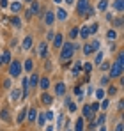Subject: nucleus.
Segmentation results:
<instances>
[{
  "label": "nucleus",
  "mask_w": 124,
  "mask_h": 131,
  "mask_svg": "<svg viewBox=\"0 0 124 131\" xmlns=\"http://www.w3.org/2000/svg\"><path fill=\"white\" fill-rule=\"evenodd\" d=\"M76 131H83V119L76 121Z\"/></svg>",
  "instance_id": "393cba45"
},
{
  "label": "nucleus",
  "mask_w": 124,
  "mask_h": 131,
  "mask_svg": "<svg viewBox=\"0 0 124 131\" xmlns=\"http://www.w3.org/2000/svg\"><path fill=\"white\" fill-rule=\"evenodd\" d=\"M96 97H98V99H103V97H105V92L101 90V89H98V90H96Z\"/></svg>",
  "instance_id": "c85d7f7f"
},
{
  "label": "nucleus",
  "mask_w": 124,
  "mask_h": 131,
  "mask_svg": "<svg viewBox=\"0 0 124 131\" xmlns=\"http://www.w3.org/2000/svg\"><path fill=\"white\" fill-rule=\"evenodd\" d=\"M36 117H37V112H36V108H30V110H28V117H27V119H28L30 122H34V121H36Z\"/></svg>",
  "instance_id": "6e6552de"
},
{
  "label": "nucleus",
  "mask_w": 124,
  "mask_h": 131,
  "mask_svg": "<svg viewBox=\"0 0 124 131\" xmlns=\"http://www.w3.org/2000/svg\"><path fill=\"white\" fill-rule=\"evenodd\" d=\"M44 121H46V117H44V115H39V117H37V122H39V126H43V124H44Z\"/></svg>",
  "instance_id": "2f4dec72"
},
{
  "label": "nucleus",
  "mask_w": 124,
  "mask_h": 131,
  "mask_svg": "<svg viewBox=\"0 0 124 131\" xmlns=\"http://www.w3.org/2000/svg\"><path fill=\"white\" fill-rule=\"evenodd\" d=\"M0 7H7V0H0Z\"/></svg>",
  "instance_id": "79ce46f5"
},
{
  "label": "nucleus",
  "mask_w": 124,
  "mask_h": 131,
  "mask_svg": "<svg viewBox=\"0 0 124 131\" xmlns=\"http://www.w3.org/2000/svg\"><path fill=\"white\" fill-rule=\"evenodd\" d=\"M28 2H34V0H28Z\"/></svg>",
  "instance_id": "8fccbe9b"
},
{
  "label": "nucleus",
  "mask_w": 124,
  "mask_h": 131,
  "mask_svg": "<svg viewBox=\"0 0 124 131\" xmlns=\"http://www.w3.org/2000/svg\"><path fill=\"white\" fill-rule=\"evenodd\" d=\"M37 53H39V57H46V53H48V44L41 43L39 48H37Z\"/></svg>",
  "instance_id": "39448f33"
},
{
  "label": "nucleus",
  "mask_w": 124,
  "mask_h": 131,
  "mask_svg": "<svg viewBox=\"0 0 124 131\" xmlns=\"http://www.w3.org/2000/svg\"><path fill=\"white\" fill-rule=\"evenodd\" d=\"M11 9H13L14 13H18V11L21 9V4H20V2H13V5H11Z\"/></svg>",
  "instance_id": "4be33fe9"
},
{
  "label": "nucleus",
  "mask_w": 124,
  "mask_h": 131,
  "mask_svg": "<svg viewBox=\"0 0 124 131\" xmlns=\"http://www.w3.org/2000/svg\"><path fill=\"white\" fill-rule=\"evenodd\" d=\"M83 53H85V55H90V53H92V46H90V44H85V46H83Z\"/></svg>",
  "instance_id": "b1692460"
},
{
  "label": "nucleus",
  "mask_w": 124,
  "mask_h": 131,
  "mask_svg": "<svg viewBox=\"0 0 124 131\" xmlns=\"http://www.w3.org/2000/svg\"><path fill=\"white\" fill-rule=\"evenodd\" d=\"M105 117H106V115H99V119H98V124H103V122H105Z\"/></svg>",
  "instance_id": "58836bf2"
},
{
  "label": "nucleus",
  "mask_w": 124,
  "mask_h": 131,
  "mask_svg": "<svg viewBox=\"0 0 124 131\" xmlns=\"http://www.w3.org/2000/svg\"><path fill=\"white\" fill-rule=\"evenodd\" d=\"M64 92H66V85H64V83H57L55 94H57V96H64Z\"/></svg>",
  "instance_id": "0eeeda50"
},
{
  "label": "nucleus",
  "mask_w": 124,
  "mask_h": 131,
  "mask_svg": "<svg viewBox=\"0 0 124 131\" xmlns=\"http://www.w3.org/2000/svg\"><path fill=\"white\" fill-rule=\"evenodd\" d=\"M99 131H106V128H105V126H101V128H99Z\"/></svg>",
  "instance_id": "a18cd8bd"
},
{
  "label": "nucleus",
  "mask_w": 124,
  "mask_h": 131,
  "mask_svg": "<svg viewBox=\"0 0 124 131\" xmlns=\"http://www.w3.org/2000/svg\"><path fill=\"white\" fill-rule=\"evenodd\" d=\"M90 110H92V113H94V112H98V110H99V103L96 101V103H94V105L90 106Z\"/></svg>",
  "instance_id": "473e14b6"
},
{
  "label": "nucleus",
  "mask_w": 124,
  "mask_h": 131,
  "mask_svg": "<svg viewBox=\"0 0 124 131\" xmlns=\"http://www.w3.org/2000/svg\"><path fill=\"white\" fill-rule=\"evenodd\" d=\"M66 2H67V4H73V0H66Z\"/></svg>",
  "instance_id": "49530a36"
},
{
  "label": "nucleus",
  "mask_w": 124,
  "mask_h": 131,
  "mask_svg": "<svg viewBox=\"0 0 124 131\" xmlns=\"http://www.w3.org/2000/svg\"><path fill=\"white\" fill-rule=\"evenodd\" d=\"M46 131H53V128H48V129H46Z\"/></svg>",
  "instance_id": "de8ad7c7"
},
{
  "label": "nucleus",
  "mask_w": 124,
  "mask_h": 131,
  "mask_svg": "<svg viewBox=\"0 0 124 131\" xmlns=\"http://www.w3.org/2000/svg\"><path fill=\"white\" fill-rule=\"evenodd\" d=\"M53 46H55V48H60L62 46V36L60 34H57V36L53 37Z\"/></svg>",
  "instance_id": "1a4fd4ad"
},
{
  "label": "nucleus",
  "mask_w": 124,
  "mask_h": 131,
  "mask_svg": "<svg viewBox=\"0 0 124 131\" xmlns=\"http://www.w3.org/2000/svg\"><path fill=\"white\" fill-rule=\"evenodd\" d=\"M62 48V53H60V60H69L71 57H73V53H75V44H71V43H66V44H62L60 46Z\"/></svg>",
  "instance_id": "f03ea898"
},
{
  "label": "nucleus",
  "mask_w": 124,
  "mask_h": 131,
  "mask_svg": "<svg viewBox=\"0 0 124 131\" xmlns=\"http://www.w3.org/2000/svg\"><path fill=\"white\" fill-rule=\"evenodd\" d=\"M90 46H92V51H94V50H99V46H101V44H99V41H98V39H96V41L90 44Z\"/></svg>",
  "instance_id": "7c9ffc66"
},
{
  "label": "nucleus",
  "mask_w": 124,
  "mask_h": 131,
  "mask_svg": "<svg viewBox=\"0 0 124 131\" xmlns=\"http://www.w3.org/2000/svg\"><path fill=\"white\" fill-rule=\"evenodd\" d=\"M20 73H21V64L18 60H13L11 62V67H9V74L13 78H16V76H20Z\"/></svg>",
  "instance_id": "7ed1b4c3"
},
{
  "label": "nucleus",
  "mask_w": 124,
  "mask_h": 131,
  "mask_svg": "<svg viewBox=\"0 0 124 131\" xmlns=\"http://www.w3.org/2000/svg\"><path fill=\"white\" fill-rule=\"evenodd\" d=\"M25 117H27V110L23 108L20 112V115H18V119H16V121H18V122H23V121H25Z\"/></svg>",
  "instance_id": "aec40b11"
},
{
  "label": "nucleus",
  "mask_w": 124,
  "mask_h": 131,
  "mask_svg": "<svg viewBox=\"0 0 124 131\" xmlns=\"http://www.w3.org/2000/svg\"><path fill=\"white\" fill-rule=\"evenodd\" d=\"M48 85H50L48 78H41V82H39V87H41V89H48Z\"/></svg>",
  "instance_id": "412c9836"
},
{
  "label": "nucleus",
  "mask_w": 124,
  "mask_h": 131,
  "mask_svg": "<svg viewBox=\"0 0 124 131\" xmlns=\"http://www.w3.org/2000/svg\"><path fill=\"white\" fill-rule=\"evenodd\" d=\"M98 28H99V27H98V23H94V25H92V27L89 28V32H90V36H92V34H96V32H98Z\"/></svg>",
  "instance_id": "bb28decb"
},
{
  "label": "nucleus",
  "mask_w": 124,
  "mask_h": 131,
  "mask_svg": "<svg viewBox=\"0 0 124 131\" xmlns=\"http://www.w3.org/2000/svg\"><path fill=\"white\" fill-rule=\"evenodd\" d=\"M115 131H122V122H119V124H117V128H115Z\"/></svg>",
  "instance_id": "37998d69"
},
{
  "label": "nucleus",
  "mask_w": 124,
  "mask_h": 131,
  "mask_svg": "<svg viewBox=\"0 0 124 131\" xmlns=\"http://www.w3.org/2000/svg\"><path fill=\"white\" fill-rule=\"evenodd\" d=\"M69 36H71V37H76V36H78V28H73V30L69 32Z\"/></svg>",
  "instance_id": "f704fd0d"
},
{
  "label": "nucleus",
  "mask_w": 124,
  "mask_h": 131,
  "mask_svg": "<svg viewBox=\"0 0 124 131\" xmlns=\"http://www.w3.org/2000/svg\"><path fill=\"white\" fill-rule=\"evenodd\" d=\"M0 117H2L4 121H9V112H7V110H2V113H0Z\"/></svg>",
  "instance_id": "cd10ccee"
},
{
  "label": "nucleus",
  "mask_w": 124,
  "mask_h": 131,
  "mask_svg": "<svg viewBox=\"0 0 124 131\" xmlns=\"http://www.w3.org/2000/svg\"><path fill=\"white\" fill-rule=\"evenodd\" d=\"M106 37H108V39L112 41V39H115V37H117V32H115V30H108V34H106Z\"/></svg>",
  "instance_id": "5701e85b"
},
{
  "label": "nucleus",
  "mask_w": 124,
  "mask_h": 131,
  "mask_svg": "<svg viewBox=\"0 0 124 131\" xmlns=\"http://www.w3.org/2000/svg\"><path fill=\"white\" fill-rule=\"evenodd\" d=\"M67 131H71V129H67Z\"/></svg>",
  "instance_id": "3c124183"
},
{
  "label": "nucleus",
  "mask_w": 124,
  "mask_h": 131,
  "mask_svg": "<svg viewBox=\"0 0 124 131\" xmlns=\"http://www.w3.org/2000/svg\"><path fill=\"white\" fill-rule=\"evenodd\" d=\"M62 122H64V117H62V115H59V128L62 126Z\"/></svg>",
  "instance_id": "c03bdc74"
},
{
  "label": "nucleus",
  "mask_w": 124,
  "mask_h": 131,
  "mask_svg": "<svg viewBox=\"0 0 124 131\" xmlns=\"http://www.w3.org/2000/svg\"><path fill=\"white\" fill-rule=\"evenodd\" d=\"M57 18H59V20H66V18H67V13H66L64 9H59V11H57Z\"/></svg>",
  "instance_id": "f3484780"
},
{
  "label": "nucleus",
  "mask_w": 124,
  "mask_h": 131,
  "mask_svg": "<svg viewBox=\"0 0 124 131\" xmlns=\"http://www.w3.org/2000/svg\"><path fill=\"white\" fill-rule=\"evenodd\" d=\"M101 59H103V53L99 51V53H98V57H96V64H99V62H101Z\"/></svg>",
  "instance_id": "c9c22d12"
},
{
  "label": "nucleus",
  "mask_w": 124,
  "mask_h": 131,
  "mask_svg": "<svg viewBox=\"0 0 124 131\" xmlns=\"http://www.w3.org/2000/svg\"><path fill=\"white\" fill-rule=\"evenodd\" d=\"M2 62H4V64H7V62H11V53H9V51H4V57H2Z\"/></svg>",
  "instance_id": "6ab92c4d"
},
{
  "label": "nucleus",
  "mask_w": 124,
  "mask_h": 131,
  "mask_svg": "<svg viewBox=\"0 0 124 131\" xmlns=\"http://www.w3.org/2000/svg\"><path fill=\"white\" fill-rule=\"evenodd\" d=\"M23 50H30V48H32V37H30V36H27V37H25V39H23Z\"/></svg>",
  "instance_id": "423d86ee"
},
{
  "label": "nucleus",
  "mask_w": 124,
  "mask_h": 131,
  "mask_svg": "<svg viewBox=\"0 0 124 131\" xmlns=\"http://www.w3.org/2000/svg\"><path fill=\"white\" fill-rule=\"evenodd\" d=\"M53 21H55V16H53V13H46V18H44V23H46V25H51Z\"/></svg>",
  "instance_id": "9d476101"
},
{
  "label": "nucleus",
  "mask_w": 124,
  "mask_h": 131,
  "mask_svg": "<svg viewBox=\"0 0 124 131\" xmlns=\"http://www.w3.org/2000/svg\"><path fill=\"white\" fill-rule=\"evenodd\" d=\"M78 34H80V36H82L83 39H85V37H89V36H90V32H89V28H87V27H83L82 30H78Z\"/></svg>",
  "instance_id": "dca6fc26"
},
{
  "label": "nucleus",
  "mask_w": 124,
  "mask_h": 131,
  "mask_svg": "<svg viewBox=\"0 0 124 131\" xmlns=\"http://www.w3.org/2000/svg\"><path fill=\"white\" fill-rule=\"evenodd\" d=\"M4 87H5V89L11 87V80H5V82H4Z\"/></svg>",
  "instance_id": "ea45409f"
},
{
  "label": "nucleus",
  "mask_w": 124,
  "mask_h": 131,
  "mask_svg": "<svg viewBox=\"0 0 124 131\" xmlns=\"http://www.w3.org/2000/svg\"><path fill=\"white\" fill-rule=\"evenodd\" d=\"M41 99L44 101V103H46V105H51V101H53V97H51L50 94H46V92H44V94L41 96Z\"/></svg>",
  "instance_id": "f8f14e48"
},
{
  "label": "nucleus",
  "mask_w": 124,
  "mask_h": 131,
  "mask_svg": "<svg viewBox=\"0 0 124 131\" xmlns=\"http://www.w3.org/2000/svg\"><path fill=\"white\" fill-rule=\"evenodd\" d=\"M113 7H115L117 11H122L124 9V0H115V2H113Z\"/></svg>",
  "instance_id": "ddd939ff"
},
{
  "label": "nucleus",
  "mask_w": 124,
  "mask_h": 131,
  "mask_svg": "<svg viewBox=\"0 0 124 131\" xmlns=\"http://www.w3.org/2000/svg\"><path fill=\"white\" fill-rule=\"evenodd\" d=\"M36 85H37V74H32L28 80V87H36Z\"/></svg>",
  "instance_id": "4468645a"
},
{
  "label": "nucleus",
  "mask_w": 124,
  "mask_h": 131,
  "mask_svg": "<svg viewBox=\"0 0 124 131\" xmlns=\"http://www.w3.org/2000/svg\"><path fill=\"white\" fill-rule=\"evenodd\" d=\"M11 99H13V101H18V99H20V90H18V89H13V92H11Z\"/></svg>",
  "instance_id": "2eb2a0df"
},
{
  "label": "nucleus",
  "mask_w": 124,
  "mask_h": 131,
  "mask_svg": "<svg viewBox=\"0 0 124 131\" xmlns=\"http://www.w3.org/2000/svg\"><path fill=\"white\" fill-rule=\"evenodd\" d=\"M11 21H13V25H14V27H20V20H18L16 16H13V20H11Z\"/></svg>",
  "instance_id": "72a5a7b5"
},
{
  "label": "nucleus",
  "mask_w": 124,
  "mask_h": 131,
  "mask_svg": "<svg viewBox=\"0 0 124 131\" xmlns=\"http://www.w3.org/2000/svg\"><path fill=\"white\" fill-rule=\"evenodd\" d=\"M30 13H36V14H39V13H41V9H39V4H37V2H32V9H30Z\"/></svg>",
  "instance_id": "a211bd4d"
},
{
  "label": "nucleus",
  "mask_w": 124,
  "mask_h": 131,
  "mask_svg": "<svg viewBox=\"0 0 124 131\" xmlns=\"http://www.w3.org/2000/svg\"><path fill=\"white\" fill-rule=\"evenodd\" d=\"M32 60H30V59H27V62H25V69H27V71H30V69H32Z\"/></svg>",
  "instance_id": "c756f323"
},
{
  "label": "nucleus",
  "mask_w": 124,
  "mask_h": 131,
  "mask_svg": "<svg viewBox=\"0 0 124 131\" xmlns=\"http://www.w3.org/2000/svg\"><path fill=\"white\" fill-rule=\"evenodd\" d=\"M115 92H117V89H115V87H110V89H108V94H110V96H113Z\"/></svg>",
  "instance_id": "4c0bfd02"
},
{
  "label": "nucleus",
  "mask_w": 124,
  "mask_h": 131,
  "mask_svg": "<svg viewBox=\"0 0 124 131\" xmlns=\"http://www.w3.org/2000/svg\"><path fill=\"white\" fill-rule=\"evenodd\" d=\"M106 5H108V2H106V0H101V2H99V5H98V9H99V11H105V9H106Z\"/></svg>",
  "instance_id": "a878e982"
},
{
  "label": "nucleus",
  "mask_w": 124,
  "mask_h": 131,
  "mask_svg": "<svg viewBox=\"0 0 124 131\" xmlns=\"http://www.w3.org/2000/svg\"><path fill=\"white\" fill-rule=\"evenodd\" d=\"M122 60H124V55L121 53V55L117 57V60L112 64V69H110V74H108V76L117 78V76H121V74H122V67H124V66H122V64H124Z\"/></svg>",
  "instance_id": "f257e3e1"
},
{
  "label": "nucleus",
  "mask_w": 124,
  "mask_h": 131,
  "mask_svg": "<svg viewBox=\"0 0 124 131\" xmlns=\"http://www.w3.org/2000/svg\"><path fill=\"white\" fill-rule=\"evenodd\" d=\"M83 115H85L87 119H92V110H90L89 105H85V106H83Z\"/></svg>",
  "instance_id": "9b49d317"
},
{
  "label": "nucleus",
  "mask_w": 124,
  "mask_h": 131,
  "mask_svg": "<svg viewBox=\"0 0 124 131\" xmlns=\"http://www.w3.org/2000/svg\"><path fill=\"white\" fill-rule=\"evenodd\" d=\"M44 117H46V119H53V112H48Z\"/></svg>",
  "instance_id": "a19ab883"
},
{
  "label": "nucleus",
  "mask_w": 124,
  "mask_h": 131,
  "mask_svg": "<svg viewBox=\"0 0 124 131\" xmlns=\"http://www.w3.org/2000/svg\"><path fill=\"white\" fill-rule=\"evenodd\" d=\"M83 69H85V73H90V69H92V66H90V64H85V66H83Z\"/></svg>",
  "instance_id": "e433bc0d"
},
{
  "label": "nucleus",
  "mask_w": 124,
  "mask_h": 131,
  "mask_svg": "<svg viewBox=\"0 0 124 131\" xmlns=\"http://www.w3.org/2000/svg\"><path fill=\"white\" fill-rule=\"evenodd\" d=\"M55 2H57V4H60V2H62V0H55Z\"/></svg>",
  "instance_id": "09e8293b"
},
{
  "label": "nucleus",
  "mask_w": 124,
  "mask_h": 131,
  "mask_svg": "<svg viewBox=\"0 0 124 131\" xmlns=\"http://www.w3.org/2000/svg\"><path fill=\"white\" fill-rule=\"evenodd\" d=\"M89 13V0H78V14Z\"/></svg>",
  "instance_id": "20e7f679"
}]
</instances>
